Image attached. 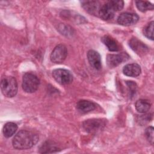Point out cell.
Here are the masks:
<instances>
[{"label": "cell", "mask_w": 154, "mask_h": 154, "mask_svg": "<svg viewBox=\"0 0 154 154\" xmlns=\"http://www.w3.org/2000/svg\"><path fill=\"white\" fill-rule=\"evenodd\" d=\"M38 141V136L37 134L22 130L16 134L13 139V147L18 150H25L31 148Z\"/></svg>", "instance_id": "cell-1"}, {"label": "cell", "mask_w": 154, "mask_h": 154, "mask_svg": "<svg viewBox=\"0 0 154 154\" xmlns=\"http://www.w3.org/2000/svg\"><path fill=\"white\" fill-rule=\"evenodd\" d=\"M1 89L2 94L8 97H14L17 92V83L13 76H4L1 79Z\"/></svg>", "instance_id": "cell-2"}, {"label": "cell", "mask_w": 154, "mask_h": 154, "mask_svg": "<svg viewBox=\"0 0 154 154\" xmlns=\"http://www.w3.org/2000/svg\"><path fill=\"white\" fill-rule=\"evenodd\" d=\"M40 81L38 77L29 72L25 73L22 78V88L27 93H34L38 88Z\"/></svg>", "instance_id": "cell-3"}, {"label": "cell", "mask_w": 154, "mask_h": 154, "mask_svg": "<svg viewBox=\"0 0 154 154\" xmlns=\"http://www.w3.org/2000/svg\"><path fill=\"white\" fill-rule=\"evenodd\" d=\"M55 80L61 85H67L73 81V75L69 70L64 69H55L52 72Z\"/></svg>", "instance_id": "cell-4"}, {"label": "cell", "mask_w": 154, "mask_h": 154, "mask_svg": "<svg viewBox=\"0 0 154 154\" xmlns=\"http://www.w3.org/2000/svg\"><path fill=\"white\" fill-rule=\"evenodd\" d=\"M67 55V50L66 47L62 44H60L57 45L52 51L50 58L52 62L60 64L63 63Z\"/></svg>", "instance_id": "cell-5"}, {"label": "cell", "mask_w": 154, "mask_h": 154, "mask_svg": "<svg viewBox=\"0 0 154 154\" xmlns=\"http://www.w3.org/2000/svg\"><path fill=\"white\" fill-rule=\"evenodd\" d=\"M129 55L126 52L116 54H108L106 57V63L110 68H114L126 61L129 58Z\"/></svg>", "instance_id": "cell-6"}, {"label": "cell", "mask_w": 154, "mask_h": 154, "mask_svg": "<svg viewBox=\"0 0 154 154\" xmlns=\"http://www.w3.org/2000/svg\"><path fill=\"white\" fill-rule=\"evenodd\" d=\"M139 20L138 16L132 13H123L117 18L119 24L123 26H130L135 24Z\"/></svg>", "instance_id": "cell-7"}, {"label": "cell", "mask_w": 154, "mask_h": 154, "mask_svg": "<svg viewBox=\"0 0 154 154\" xmlns=\"http://www.w3.org/2000/svg\"><path fill=\"white\" fill-rule=\"evenodd\" d=\"M105 125L103 120L100 119H90L83 123V127L86 131L90 133L96 132L102 128Z\"/></svg>", "instance_id": "cell-8"}, {"label": "cell", "mask_w": 154, "mask_h": 154, "mask_svg": "<svg viewBox=\"0 0 154 154\" xmlns=\"http://www.w3.org/2000/svg\"><path fill=\"white\" fill-rule=\"evenodd\" d=\"M131 49L139 55H144L148 52V47L137 38H132L129 42Z\"/></svg>", "instance_id": "cell-9"}, {"label": "cell", "mask_w": 154, "mask_h": 154, "mask_svg": "<svg viewBox=\"0 0 154 154\" xmlns=\"http://www.w3.org/2000/svg\"><path fill=\"white\" fill-rule=\"evenodd\" d=\"M87 58L91 66L96 70L101 69V58L99 54L94 50H90L87 52Z\"/></svg>", "instance_id": "cell-10"}, {"label": "cell", "mask_w": 154, "mask_h": 154, "mask_svg": "<svg viewBox=\"0 0 154 154\" xmlns=\"http://www.w3.org/2000/svg\"><path fill=\"white\" fill-rule=\"evenodd\" d=\"M82 7L86 11L91 14H97L100 8V4L97 1H81Z\"/></svg>", "instance_id": "cell-11"}, {"label": "cell", "mask_w": 154, "mask_h": 154, "mask_svg": "<svg viewBox=\"0 0 154 154\" xmlns=\"http://www.w3.org/2000/svg\"><path fill=\"white\" fill-rule=\"evenodd\" d=\"M123 73L128 76L136 77L141 73V67L137 63L126 64L123 69Z\"/></svg>", "instance_id": "cell-12"}, {"label": "cell", "mask_w": 154, "mask_h": 154, "mask_svg": "<svg viewBox=\"0 0 154 154\" xmlns=\"http://www.w3.org/2000/svg\"><path fill=\"white\" fill-rule=\"evenodd\" d=\"M115 11L106 2L102 5L99 10L98 14L103 20H108L113 18Z\"/></svg>", "instance_id": "cell-13"}, {"label": "cell", "mask_w": 154, "mask_h": 154, "mask_svg": "<svg viewBox=\"0 0 154 154\" xmlns=\"http://www.w3.org/2000/svg\"><path fill=\"white\" fill-rule=\"evenodd\" d=\"M76 108L82 113H87L94 110L96 108V105L90 100H81L77 102Z\"/></svg>", "instance_id": "cell-14"}, {"label": "cell", "mask_w": 154, "mask_h": 154, "mask_svg": "<svg viewBox=\"0 0 154 154\" xmlns=\"http://www.w3.org/2000/svg\"><path fill=\"white\" fill-rule=\"evenodd\" d=\"M101 40L109 51L115 52L120 50L119 43L112 37L109 35H104L103 37H102Z\"/></svg>", "instance_id": "cell-15"}, {"label": "cell", "mask_w": 154, "mask_h": 154, "mask_svg": "<svg viewBox=\"0 0 154 154\" xmlns=\"http://www.w3.org/2000/svg\"><path fill=\"white\" fill-rule=\"evenodd\" d=\"M151 104L149 100L146 99L138 100L135 105L137 111L140 113H146L150 108Z\"/></svg>", "instance_id": "cell-16"}, {"label": "cell", "mask_w": 154, "mask_h": 154, "mask_svg": "<svg viewBox=\"0 0 154 154\" xmlns=\"http://www.w3.org/2000/svg\"><path fill=\"white\" fill-rule=\"evenodd\" d=\"M17 129V126L13 122L7 123L3 128V134L6 138L11 137L15 134Z\"/></svg>", "instance_id": "cell-17"}, {"label": "cell", "mask_w": 154, "mask_h": 154, "mask_svg": "<svg viewBox=\"0 0 154 154\" xmlns=\"http://www.w3.org/2000/svg\"><path fill=\"white\" fill-rule=\"evenodd\" d=\"M59 148L52 142L46 141L44 143L40 148L39 152L42 153H53L58 151Z\"/></svg>", "instance_id": "cell-18"}, {"label": "cell", "mask_w": 154, "mask_h": 154, "mask_svg": "<svg viewBox=\"0 0 154 154\" xmlns=\"http://www.w3.org/2000/svg\"><path fill=\"white\" fill-rule=\"evenodd\" d=\"M135 4L137 8L142 12H146L148 10H153L154 8L153 5L147 1H136Z\"/></svg>", "instance_id": "cell-19"}, {"label": "cell", "mask_w": 154, "mask_h": 154, "mask_svg": "<svg viewBox=\"0 0 154 154\" xmlns=\"http://www.w3.org/2000/svg\"><path fill=\"white\" fill-rule=\"evenodd\" d=\"M153 21H151L143 29L144 35L152 40H153Z\"/></svg>", "instance_id": "cell-20"}, {"label": "cell", "mask_w": 154, "mask_h": 154, "mask_svg": "<svg viewBox=\"0 0 154 154\" xmlns=\"http://www.w3.org/2000/svg\"><path fill=\"white\" fill-rule=\"evenodd\" d=\"M107 3L109 5V6L115 11H120L121 10L124 6V2L122 0L117 1V0H111L108 1Z\"/></svg>", "instance_id": "cell-21"}, {"label": "cell", "mask_w": 154, "mask_h": 154, "mask_svg": "<svg viewBox=\"0 0 154 154\" xmlns=\"http://www.w3.org/2000/svg\"><path fill=\"white\" fill-rule=\"evenodd\" d=\"M145 135L147 139V140L149 141L150 143L152 144H153V128L152 126H149L146 129L145 131Z\"/></svg>", "instance_id": "cell-22"}, {"label": "cell", "mask_w": 154, "mask_h": 154, "mask_svg": "<svg viewBox=\"0 0 154 154\" xmlns=\"http://www.w3.org/2000/svg\"><path fill=\"white\" fill-rule=\"evenodd\" d=\"M126 84L129 88L130 95L131 96H133L135 94L137 90V85L136 83L134 82V81H127Z\"/></svg>", "instance_id": "cell-23"}]
</instances>
